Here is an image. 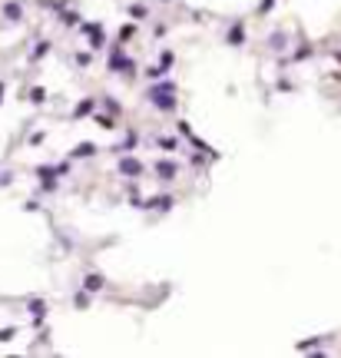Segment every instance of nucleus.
<instances>
[{"mask_svg": "<svg viewBox=\"0 0 341 358\" xmlns=\"http://www.w3.org/2000/svg\"><path fill=\"white\" fill-rule=\"evenodd\" d=\"M119 172H130V176H136V172H139V163H136L133 156H123V159H119Z\"/></svg>", "mask_w": 341, "mask_h": 358, "instance_id": "obj_1", "label": "nucleus"}, {"mask_svg": "<svg viewBox=\"0 0 341 358\" xmlns=\"http://www.w3.org/2000/svg\"><path fill=\"white\" fill-rule=\"evenodd\" d=\"M103 289V275H90L86 279V292H99Z\"/></svg>", "mask_w": 341, "mask_h": 358, "instance_id": "obj_2", "label": "nucleus"}, {"mask_svg": "<svg viewBox=\"0 0 341 358\" xmlns=\"http://www.w3.org/2000/svg\"><path fill=\"white\" fill-rule=\"evenodd\" d=\"M93 106H96V100H83V106H80V110H76L73 116H86L90 110H93Z\"/></svg>", "mask_w": 341, "mask_h": 358, "instance_id": "obj_3", "label": "nucleus"}, {"mask_svg": "<svg viewBox=\"0 0 341 358\" xmlns=\"http://www.w3.org/2000/svg\"><path fill=\"white\" fill-rule=\"evenodd\" d=\"M133 34H136V27H133V23H130V27H123V30H119V40H130V37H133Z\"/></svg>", "mask_w": 341, "mask_h": 358, "instance_id": "obj_4", "label": "nucleus"}, {"mask_svg": "<svg viewBox=\"0 0 341 358\" xmlns=\"http://www.w3.org/2000/svg\"><path fill=\"white\" fill-rule=\"evenodd\" d=\"M228 40H235V43H242V27H235V30H228Z\"/></svg>", "mask_w": 341, "mask_h": 358, "instance_id": "obj_5", "label": "nucleus"}]
</instances>
